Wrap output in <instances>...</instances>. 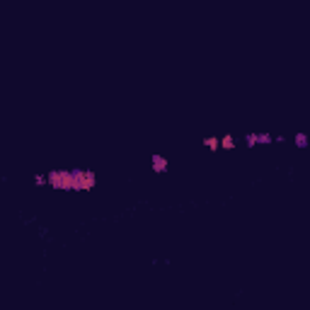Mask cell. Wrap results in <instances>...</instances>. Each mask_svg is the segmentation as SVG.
Segmentation results:
<instances>
[{
    "label": "cell",
    "instance_id": "3",
    "mask_svg": "<svg viewBox=\"0 0 310 310\" xmlns=\"http://www.w3.org/2000/svg\"><path fill=\"white\" fill-rule=\"evenodd\" d=\"M150 167H153L155 175H165V172L170 170V160H167L165 155H153V158H150Z\"/></svg>",
    "mask_w": 310,
    "mask_h": 310
},
{
    "label": "cell",
    "instance_id": "6",
    "mask_svg": "<svg viewBox=\"0 0 310 310\" xmlns=\"http://www.w3.org/2000/svg\"><path fill=\"white\" fill-rule=\"evenodd\" d=\"M204 146L208 148V150H213V153H216V150H218V136H206V138H204Z\"/></svg>",
    "mask_w": 310,
    "mask_h": 310
},
{
    "label": "cell",
    "instance_id": "9",
    "mask_svg": "<svg viewBox=\"0 0 310 310\" xmlns=\"http://www.w3.org/2000/svg\"><path fill=\"white\" fill-rule=\"evenodd\" d=\"M34 184H37V187H44V184H49V182H46V175H34Z\"/></svg>",
    "mask_w": 310,
    "mask_h": 310
},
{
    "label": "cell",
    "instance_id": "1",
    "mask_svg": "<svg viewBox=\"0 0 310 310\" xmlns=\"http://www.w3.org/2000/svg\"><path fill=\"white\" fill-rule=\"evenodd\" d=\"M46 182L56 192H73V170H68V167L51 170V172H46Z\"/></svg>",
    "mask_w": 310,
    "mask_h": 310
},
{
    "label": "cell",
    "instance_id": "5",
    "mask_svg": "<svg viewBox=\"0 0 310 310\" xmlns=\"http://www.w3.org/2000/svg\"><path fill=\"white\" fill-rule=\"evenodd\" d=\"M293 143H296V148H308L310 146L308 133H296V136H293Z\"/></svg>",
    "mask_w": 310,
    "mask_h": 310
},
{
    "label": "cell",
    "instance_id": "2",
    "mask_svg": "<svg viewBox=\"0 0 310 310\" xmlns=\"http://www.w3.org/2000/svg\"><path fill=\"white\" fill-rule=\"evenodd\" d=\"M97 187V172L88 167H73V192H92Z\"/></svg>",
    "mask_w": 310,
    "mask_h": 310
},
{
    "label": "cell",
    "instance_id": "10",
    "mask_svg": "<svg viewBox=\"0 0 310 310\" xmlns=\"http://www.w3.org/2000/svg\"><path fill=\"white\" fill-rule=\"evenodd\" d=\"M0 182H2V175H0Z\"/></svg>",
    "mask_w": 310,
    "mask_h": 310
},
{
    "label": "cell",
    "instance_id": "7",
    "mask_svg": "<svg viewBox=\"0 0 310 310\" xmlns=\"http://www.w3.org/2000/svg\"><path fill=\"white\" fill-rule=\"evenodd\" d=\"M272 141H274L272 133H257V146H259V143H262V146H269Z\"/></svg>",
    "mask_w": 310,
    "mask_h": 310
},
{
    "label": "cell",
    "instance_id": "4",
    "mask_svg": "<svg viewBox=\"0 0 310 310\" xmlns=\"http://www.w3.org/2000/svg\"><path fill=\"white\" fill-rule=\"evenodd\" d=\"M218 146L223 148V150H233V148H235V138H233L230 133H225V136L218 138Z\"/></svg>",
    "mask_w": 310,
    "mask_h": 310
},
{
    "label": "cell",
    "instance_id": "8",
    "mask_svg": "<svg viewBox=\"0 0 310 310\" xmlns=\"http://www.w3.org/2000/svg\"><path fill=\"white\" fill-rule=\"evenodd\" d=\"M245 143H247L250 148L257 146V133H247V136H245Z\"/></svg>",
    "mask_w": 310,
    "mask_h": 310
}]
</instances>
